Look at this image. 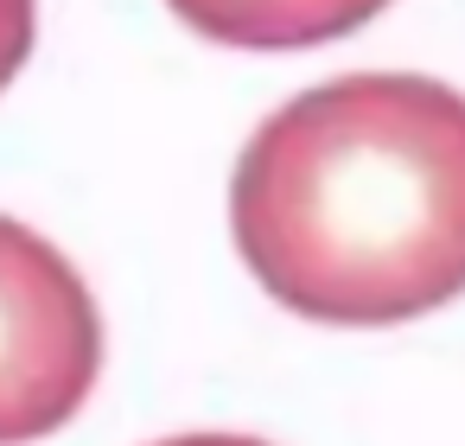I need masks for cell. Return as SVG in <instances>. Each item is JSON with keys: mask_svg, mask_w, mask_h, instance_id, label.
Segmentation results:
<instances>
[{"mask_svg": "<svg viewBox=\"0 0 465 446\" xmlns=\"http://www.w3.org/2000/svg\"><path fill=\"white\" fill-rule=\"evenodd\" d=\"M39 45V0H0V90H7Z\"/></svg>", "mask_w": 465, "mask_h": 446, "instance_id": "4", "label": "cell"}, {"mask_svg": "<svg viewBox=\"0 0 465 446\" xmlns=\"http://www.w3.org/2000/svg\"><path fill=\"white\" fill-rule=\"evenodd\" d=\"M103 376V312L58 243L0 217V446L71 427Z\"/></svg>", "mask_w": 465, "mask_h": 446, "instance_id": "2", "label": "cell"}, {"mask_svg": "<svg viewBox=\"0 0 465 446\" xmlns=\"http://www.w3.org/2000/svg\"><path fill=\"white\" fill-rule=\"evenodd\" d=\"M166 7L211 45L242 52H300L357 33L389 0H166Z\"/></svg>", "mask_w": 465, "mask_h": 446, "instance_id": "3", "label": "cell"}, {"mask_svg": "<svg viewBox=\"0 0 465 446\" xmlns=\"http://www.w3.org/2000/svg\"><path fill=\"white\" fill-rule=\"evenodd\" d=\"M153 446H268V440H249V433H173V440H153Z\"/></svg>", "mask_w": 465, "mask_h": 446, "instance_id": "5", "label": "cell"}, {"mask_svg": "<svg viewBox=\"0 0 465 446\" xmlns=\"http://www.w3.org/2000/svg\"><path fill=\"white\" fill-rule=\"evenodd\" d=\"M242 268L300 319L401 325L465 293V96L357 71L281 103L230 179Z\"/></svg>", "mask_w": 465, "mask_h": 446, "instance_id": "1", "label": "cell"}]
</instances>
